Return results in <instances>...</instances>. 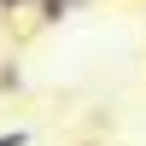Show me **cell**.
Returning <instances> with one entry per match:
<instances>
[{"label":"cell","instance_id":"1","mask_svg":"<svg viewBox=\"0 0 146 146\" xmlns=\"http://www.w3.org/2000/svg\"><path fill=\"white\" fill-rule=\"evenodd\" d=\"M29 12H35V23H64L70 0H29Z\"/></svg>","mask_w":146,"mask_h":146},{"label":"cell","instance_id":"2","mask_svg":"<svg viewBox=\"0 0 146 146\" xmlns=\"http://www.w3.org/2000/svg\"><path fill=\"white\" fill-rule=\"evenodd\" d=\"M23 88V70L18 64H0V94H18Z\"/></svg>","mask_w":146,"mask_h":146},{"label":"cell","instance_id":"3","mask_svg":"<svg viewBox=\"0 0 146 146\" xmlns=\"http://www.w3.org/2000/svg\"><path fill=\"white\" fill-rule=\"evenodd\" d=\"M0 146H29V129H0Z\"/></svg>","mask_w":146,"mask_h":146},{"label":"cell","instance_id":"4","mask_svg":"<svg viewBox=\"0 0 146 146\" xmlns=\"http://www.w3.org/2000/svg\"><path fill=\"white\" fill-rule=\"evenodd\" d=\"M18 12H29V0H0V18H18Z\"/></svg>","mask_w":146,"mask_h":146},{"label":"cell","instance_id":"5","mask_svg":"<svg viewBox=\"0 0 146 146\" xmlns=\"http://www.w3.org/2000/svg\"><path fill=\"white\" fill-rule=\"evenodd\" d=\"M70 6H82V0H70Z\"/></svg>","mask_w":146,"mask_h":146}]
</instances>
